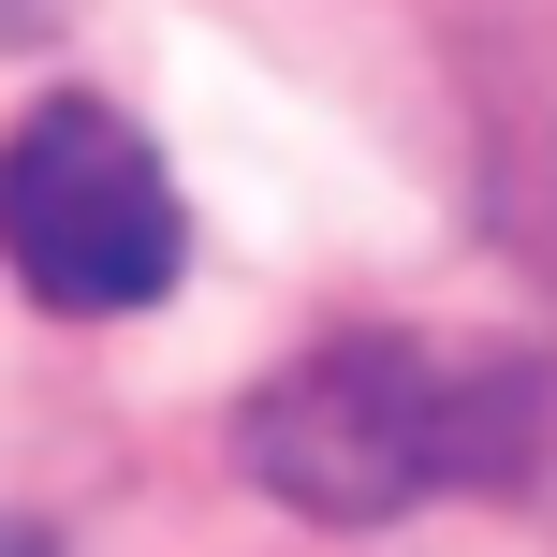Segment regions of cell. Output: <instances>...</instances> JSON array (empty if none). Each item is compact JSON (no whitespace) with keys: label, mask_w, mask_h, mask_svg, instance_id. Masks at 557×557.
Listing matches in <instances>:
<instances>
[{"label":"cell","mask_w":557,"mask_h":557,"mask_svg":"<svg viewBox=\"0 0 557 557\" xmlns=\"http://www.w3.org/2000/svg\"><path fill=\"white\" fill-rule=\"evenodd\" d=\"M557 425V382L529 352H470V337H396L352 323L323 352H294L235 411V470L308 529H396L425 499L513 484Z\"/></svg>","instance_id":"1"},{"label":"cell","mask_w":557,"mask_h":557,"mask_svg":"<svg viewBox=\"0 0 557 557\" xmlns=\"http://www.w3.org/2000/svg\"><path fill=\"white\" fill-rule=\"evenodd\" d=\"M0 264H15L29 308H59V323H133V308H162L176 264H191L162 147L117 103H88V88L29 103L15 133H0Z\"/></svg>","instance_id":"2"},{"label":"cell","mask_w":557,"mask_h":557,"mask_svg":"<svg viewBox=\"0 0 557 557\" xmlns=\"http://www.w3.org/2000/svg\"><path fill=\"white\" fill-rule=\"evenodd\" d=\"M59 15H74V0H0V59H15V45H45Z\"/></svg>","instance_id":"3"}]
</instances>
